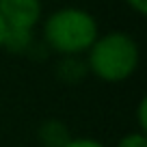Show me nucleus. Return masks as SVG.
<instances>
[{
	"instance_id": "1",
	"label": "nucleus",
	"mask_w": 147,
	"mask_h": 147,
	"mask_svg": "<svg viewBox=\"0 0 147 147\" xmlns=\"http://www.w3.org/2000/svg\"><path fill=\"white\" fill-rule=\"evenodd\" d=\"M141 52L128 32L113 30L97 37L87 50V67L104 82H123L136 71Z\"/></svg>"
},
{
	"instance_id": "2",
	"label": "nucleus",
	"mask_w": 147,
	"mask_h": 147,
	"mask_svg": "<svg viewBox=\"0 0 147 147\" xmlns=\"http://www.w3.org/2000/svg\"><path fill=\"white\" fill-rule=\"evenodd\" d=\"M97 37L100 30L95 18L78 7L54 11L43 24V39L48 48L61 56H80L93 46Z\"/></svg>"
},
{
	"instance_id": "3",
	"label": "nucleus",
	"mask_w": 147,
	"mask_h": 147,
	"mask_svg": "<svg viewBox=\"0 0 147 147\" xmlns=\"http://www.w3.org/2000/svg\"><path fill=\"white\" fill-rule=\"evenodd\" d=\"M0 18L7 28L32 30L41 20V0H0Z\"/></svg>"
},
{
	"instance_id": "4",
	"label": "nucleus",
	"mask_w": 147,
	"mask_h": 147,
	"mask_svg": "<svg viewBox=\"0 0 147 147\" xmlns=\"http://www.w3.org/2000/svg\"><path fill=\"white\" fill-rule=\"evenodd\" d=\"M37 136H39V143H41L43 147H65L69 143V138H71L67 125H65L63 121H59V119L43 121V123L39 125Z\"/></svg>"
},
{
	"instance_id": "5",
	"label": "nucleus",
	"mask_w": 147,
	"mask_h": 147,
	"mask_svg": "<svg viewBox=\"0 0 147 147\" xmlns=\"http://www.w3.org/2000/svg\"><path fill=\"white\" fill-rule=\"evenodd\" d=\"M89 67L87 61H80L78 56H63L56 65V76L65 84H78L87 78Z\"/></svg>"
},
{
	"instance_id": "6",
	"label": "nucleus",
	"mask_w": 147,
	"mask_h": 147,
	"mask_svg": "<svg viewBox=\"0 0 147 147\" xmlns=\"http://www.w3.org/2000/svg\"><path fill=\"white\" fill-rule=\"evenodd\" d=\"M2 48H7L9 52L15 54H24L32 48V30H22V28H7L5 43Z\"/></svg>"
},
{
	"instance_id": "7",
	"label": "nucleus",
	"mask_w": 147,
	"mask_h": 147,
	"mask_svg": "<svg viewBox=\"0 0 147 147\" xmlns=\"http://www.w3.org/2000/svg\"><path fill=\"white\" fill-rule=\"evenodd\" d=\"M117 147H147V138L143 132H132V134H125Z\"/></svg>"
},
{
	"instance_id": "8",
	"label": "nucleus",
	"mask_w": 147,
	"mask_h": 147,
	"mask_svg": "<svg viewBox=\"0 0 147 147\" xmlns=\"http://www.w3.org/2000/svg\"><path fill=\"white\" fill-rule=\"evenodd\" d=\"M65 147H104V145L95 138H69Z\"/></svg>"
},
{
	"instance_id": "9",
	"label": "nucleus",
	"mask_w": 147,
	"mask_h": 147,
	"mask_svg": "<svg viewBox=\"0 0 147 147\" xmlns=\"http://www.w3.org/2000/svg\"><path fill=\"white\" fill-rule=\"evenodd\" d=\"M145 110H147V102L145 100H141V104H138V132H143L145 134V130H147V117H145Z\"/></svg>"
},
{
	"instance_id": "10",
	"label": "nucleus",
	"mask_w": 147,
	"mask_h": 147,
	"mask_svg": "<svg viewBox=\"0 0 147 147\" xmlns=\"http://www.w3.org/2000/svg\"><path fill=\"white\" fill-rule=\"evenodd\" d=\"M130 9H134L138 15H145L147 13V0H125Z\"/></svg>"
},
{
	"instance_id": "11",
	"label": "nucleus",
	"mask_w": 147,
	"mask_h": 147,
	"mask_svg": "<svg viewBox=\"0 0 147 147\" xmlns=\"http://www.w3.org/2000/svg\"><path fill=\"white\" fill-rule=\"evenodd\" d=\"M5 35H7V24H5V20L0 18V48L5 43Z\"/></svg>"
}]
</instances>
